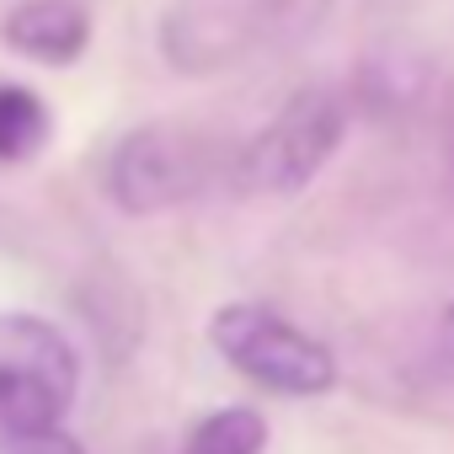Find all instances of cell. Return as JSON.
Returning <instances> with one entry per match:
<instances>
[{"mask_svg":"<svg viewBox=\"0 0 454 454\" xmlns=\"http://www.w3.org/2000/svg\"><path fill=\"white\" fill-rule=\"evenodd\" d=\"M438 348H443V358L454 364V305H449V316H443V332H438Z\"/></svg>","mask_w":454,"mask_h":454,"instance_id":"obj_10","label":"cell"},{"mask_svg":"<svg viewBox=\"0 0 454 454\" xmlns=\"http://www.w3.org/2000/svg\"><path fill=\"white\" fill-rule=\"evenodd\" d=\"M75 348L43 316L0 310V438L17 443L65 422L75 401Z\"/></svg>","mask_w":454,"mask_h":454,"instance_id":"obj_1","label":"cell"},{"mask_svg":"<svg viewBox=\"0 0 454 454\" xmlns=\"http://www.w3.org/2000/svg\"><path fill=\"white\" fill-rule=\"evenodd\" d=\"M342 129H348L342 97L326 86H305L236 155V182L247 192H300L332 160V150L342 145Z\"/></svg>","mask_w":454,"mask_h":454,"instance_id":"obj_2","label":"cell"},{"mask_svg":"<svg viewBox=\"0 0 454 454\" xmlns=\"http://www.w3.org/2000/svg\"><path fill=\"white\" fill-rule=\"evenodd\" d=\"M49 139V107L27 86H0V160H27Z\"/></svg>","mask_w":454,"mask_h":454,"instance_id":"obj_8","label":"cell"},{"mask_svg":"<svg viewBox=\"0 0 454 454\" xmlns=\"http://www.w3.org/2000/svg\"><path fill=\"white\" fill-rule=\"evenodd\" d=\"M262 443H268V422L252 406H224L192 422L182 454H262Z\"/></svg>","mask_w":454,"mask_h":454,"instance_id":"obj_7","label":"cell"},{"mask_svg":"<svg viewBox=\"0 0 454 454\" xmlns=\"http://www.w3.org/2000/svg\"><path fill=\"white\" fill-rule=\"evenodd\" d=\"M214 176V145L182 123H145L107 160V198L123 214H160L198 198Z\"/></svg>","mask_w":454,"mask_h":454,"instance_id":"obj_3","label":"cell"},{"mask_svg":"<svg viewBox=\"0 0 454 454\" xmlns=\"http://www.w3.org/2000/svg\"><path fill=\"white\" fill-rule=\"evenodd\" d=\"M6 454H86L70 433H59V427H49V433H33V438H17Z\"/></svg>","mask_w":454,"mask_h":454,"instance_id":"obj_9","label":"cell"},{"mask_svg":"<svg viewBox=\"0 0 454 454\" xmlns=\"http://www.w3.org/2000/svg\"><path fill=\"white\" fill-rule=\"evenodd\" d=\"M278 0H171L160 22V49L182 75H208L273 43Z\"/></svg>","mask_w":454,"mask_h":454,"instance_id":"obj_5","label":"cell"},{"mask_svg":"<svg viewBox=\"0 0 454 454\" xmlns=\"http://www.w3.org/2000/svg\"><path fill=\"white\" fill-rule=\"evenodd\" d=\"M12 54L33 59V65H75L91 43V12L81 0H17L0 22Z\"/></svg>","mask_w":454,"mask_h":454,"instance_id":"obj_6","label":"cell"},{"mask_svg":"<svg viewBox=\"0 0 454 454\" xmlns=\"http://www.w3.org/2000/svg\"><path fill=\"white\" fill-rule=\"evenodd\" d=\"M208 337L231 358V369H241L247 380H257L278 395H321L337 380L326 342L305 337L300 326H289L268 305H224L214 316Z\"/></svg>","mask_w":454,"mask_h":454,"instance_id":"obj_4","label":"cell"}]
</instances>
